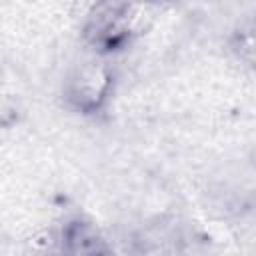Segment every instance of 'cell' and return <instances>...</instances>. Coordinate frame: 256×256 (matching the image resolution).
<instances>
[{
    "mask_svg": "<svg viewBox=\"0 0 256 256\" xmlns=\"http://www.w3.org/2000/svg\"><path fill=\"white\" fill-rule=\"evenodd\" d=\"M116 82L118 74L112 62L90 54L74 62L64 74L60 86L62 104L82 118H96L108 110Z\"/></svg>",
    "mask_w": 256,
    "mask_h": 256,
    "instance_id": "obj_1",
    "label": "cell"
},
{
    "mask_svg": "<svg viewBox=\"0 0 256 256\" xmlns=\"http://www.w3.org/2000/svg\"><path fill=\"white\" fill-rule=\"evenodd\" d=\"M138 34V12L128 2H96L84 14L80 36L90 54L112 58L124 52Z\"/></svg>",
    "mask_w": 256,
    "mask_h": 256,
    "instance_id": "obj_2",
    "label": "cell"
},
{
    "mask_svg": "<svg viewBox=\"0 0 256 256\" xmlns=\"http://www.w3.org/2000/svg\"><path fill=\"white\" fill-rule=\"evenodd\" d=\"M254 44L256 42H254V22L252 20L240 22L228 38V50L246 68L254 66Z\"/></svg>",
    "mask_w": 256,
    "mask_h": 256,
    "instance_id": "obj_3",
    "label": "cell"
},
{
    "mask_svg": "<svg viewBox=\"0 0 256 256\" xmlns=\"http://www.w3.org/2000/svg\"><path fill=\"white\" fill-rule=\"evenodd\" d=\"M34 256H72V254L68 252V248L62 244V240H60V236H58L50 246L42 248V250H40V252H36Z\"/></svg>",
    "mask_w": 256,
    "mask_h": 256,
    "instance_id": "obj_4",
    "label": "cell"
},
{
    "mask_svg": "<svg viewBox=\"0 0 256 256\" xmlns=\"http://www.w3.org/2000/svg\"><path fill=\"white\" fill-rule=\"evenodd\" d=\"M82 256H116V252L112 250V246L102 238L98 244H94L92 248H88Z\"/></svg>",
    "mask_w": 256,
    "mask_h": 256,
    "instance_id": "obj_5",
    "label": "cell"
}]
</instances>
